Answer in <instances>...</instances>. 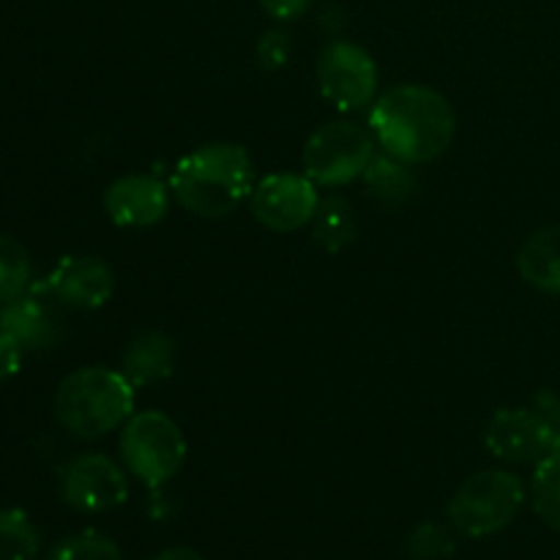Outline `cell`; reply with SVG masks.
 Listing matches in <instances>:
<instances>
[{"label":"cell","instance_id":"cell-1","mask_svg":"<svg viewBox=\"0 0 560 560\" xmlns=\"http://www.w3.org/2000/svg\"><path fill=\"white\" fill-rule=\"evenodd\" d=\"M370 126L388 156L408 164H424L452 145L457 115L435 88L397 85L383 93L375 104Z\"/></svg>","mask_w":560,"mask_h":560},{"label":"cell","instance_id":"cell-15","mask_svg":"<svg viewBox=\"0 0 560 560\" xmlns=\"http://www.w3.org/2000/svg\"><path fill=\"white\" fill-rule=\"evenodd\" d=\"M175 366V345L167 334L145 331L131 339L124 353V375L135 386H148V383L164 381L173 375Z\"/></svg>","mask_w":560,"mask_h":560},{"label":"cell","instance_id":"cell-25","mask_svg":"<svg viewBox=\"0 0 560 560\" xmlns=\"http://www.w3.org/2000/svg\"><path fill=\"white\" fill-rule=\"evenodd\" d=\"M153 560H206L200 552H195L191 547H173V550H164L159 552Z\"/></svg>","mask_w":560,"mask_h":560},{"label":"cell","instance_id":"cell-7","mask_svg":"<svg viewBox=\"0 0 560 560\" xmlns=\"http://www.w3.org/2000/svg\"><path fill=\"white\" fill-rule=\"evenodd\" d=\"M372 162V137L359 124L334 120L320 126L304 145L306 178L320 186H342L364 175Z\"/></svg>","mask_w":560,"mask_h":560},{"label":"cell","instance_id":"cell-20","mask_svg":"<svg viewBox=\"0 0 560 560\" xmlns=\"http://www.w3.org/2000/svg\"><path fill=\"white\" fill-rule=\"evenodd\" d=\"M31 282V257L11 235H0V304L20 299Z\"/></svg>","mask_w":560,"mask_h":560},{"label":"cell","instance_id":"cell-19","mask_svg":"<svg viewBox=\"0 0 560 560\" xmlns=\"http://www.w3.org/2000/svg\"><path fill=\"white\" fill-rule=\"evenodd\" d=\"M530 495H534L536 514L560 534V452L536 463Z\"/></svg>","mask_w":560,"mask_h":560},{"label":"cell","instance_id":"cell-9","mask_svg":"<svg viewBox=\"0 0 560 560\" xmlns=\"http://www.w3.org/2000/svg\"><path fill=\"white\" fill-rule=\"evenodd\" d=\"M317 82L334 107L361 109L377 91V66L366 49L350 42H337L320 55Z\"/></svg>","mask_w":560,"mask_h":560},{"label":"cell","instance_id":"cell-14","mask_svg":"<svg viewBox=\"0 0 560 560\" xmlns=\"http://www.w3.org/2000/svg\"><path fill=\"white\" fill-rule=\"evenodd\" d=\"M517 268L528 284L560 295V224L536 230L520 246Z\"/></svg>","mask_w":560,"mask_h":560},{"label":"cell","instance_id":"cell-22","mask_svg":"<svg viewBox=\"0 0 560 560\" xmlns=\"http://www.w3.org/2000/svg\"><path fill=\"white\" fill-rule=\"evenodd\" d=\"M457 550L454 534L441 523H421L408 536V558L410 560H448Z\"/></svg>","mask_w":560,"mask_h":560},{"label":"cell","instance_id":"cell-5","mask_svg":"<svg viewBox=\"0 0 560 560\" xmlns=\"http://www.w3.org/2000/svg\"><path fill=\"white\" fill-rule=\"evenodd\" d=\"M487 448L506 463H541L560 452V397L545 392L530 408H503L487 424Z\"/></svg>","mask_w":560,"mask_h":560},{"label":"cell","instance_id":"cell-3","mask_svg":"<svg viewBox=\"0 0 560 560\" xmlns=\"http://www.w3.org/2000/svg\"><path fill=\"white\" fill-rule=\"evenodd\" d=\"M135 410V383L124 372L85 366L66 377L55 394V419L66 432L93 441L124 424Z\"/></svg>","mask_w":560,"mask_h":560},{"label":"cell","instance_id":"cell-18","mask_svg":"<svg viewBox=\"0 0 560 560\" xmlns=\"http://www.w3.org/2000/svg\"><path fill=\"white\" fill-rule=\"evenodd\" d=\"M42 547L36 525L22 509H0V560H33Z\"/></svg>","mask_w":560,"mask_h":560},{"label":"cell","instance_id":"cell-2","mask_svg":"<svg viewBox=\"0 0 560 560\" xmlns=\"http://www.w3.org/2000/svg\"><path fill=\"white\" fill-rule=\"evenodd\" d=\"M173 195L186 211L202 219L233 213L255 189V164L246 148L213 142L186 153L173 170Z\"/></svg>","mask_w":560,"mask_h":560},{"label":"cell","instance_id":"cell-24","mask_svg":"<svg viewBox=\"0 0 560 560\" xmlns=\"http://www.w3.org/2000/svg\"><path fill=\"white\" fill-rule=\"evenodd\" d=\"M260 5L266 9L268 16L288 22L304 14V11L312 5V0H260Z\"/></svg>","mask_w":560,"mask_h":560},{"label":"cell","instance_id":"cell-11","mask_svg":"<svg viewBox=\"0 0 560 560\" xmlns=\"http://www.w3.org/2000/svg\"><path fill=\"white\" fill-rule=\"evenodd\" d=\"M115 288L113 268L98 257L71 255L58 260L47 273L42 290L74 310H98L109 301Z\"/></svg>","mask_w":560,"mask_h":560},{"label":"cell","instance_id":"cell-12","mask_svg":"<svg viewBox=\"0 0 560 560\" xmlns=\"http://www.w3.org/2000/svg\"><path fill=\"white\" fill-rule=\"evenodd\" d=\"M104 208L118 228H151L167 213L170 191L151 175H126L109 186Z\"/></svg>","mask_w":560,"mask_h":560},{"label":"cell","instance_id":"cell-13","mask_svg":"<svg viewBox=\"0 0 560 560\" xmlns=\"http://www.w3.org/2000/svg\"><path fill=\"white\" fill-rule=\"evenodd\" d=\"M0 331L11 334L25 350H47L58 345L63 328L47 299L22 293L0 310Z\"/></svg>","mask_w":560,"mask_h":560},{"label":"cell","instance_id":"cell-10","mask_svg":"<svg viewBox=\"0 0 560 560\" xmlns=\"http://www.w3.org/2000/svg\"><path fill=\"white\" fill-rule=\"evenodd\" d=\"M60 495L74 512H109L129 498V481L104 454H82L60 474Z\"/></svg>","mask_w":560,"mask_h":560},{"label":"cell","instance_id":"cell-6","mask_svg":"<svg viewBox=\"0 0 560 560\" xmlns=\"http://www.w3.org/2000/svg\"><path fill=\"white\" fill-rule=\"evenodd\" d=\"M120 454L131 476L145 487H162L173 479L186 459V441L180 427L159 410H145L126 421L120 435Z\"/></svg>","mask_w":560,"mask_h":560},{"label":"cell","instance_id":"cell-23","mask_svg":"<svg viewBox=\"0 0 560 560\" xmlns=\"http://www.w3.org/2000/svg\"><path fill=\"white\" fill-rule=\"evenodd\" d=\"M22 353H25V348H22L11 334L0 331V383L9 381L11 375L20 372Z\"/></svg>","mask_w":560,"mask_h":560},{"label":"cell","instance_id":"cell-8","mask_svg":"<svg viewBox=\"0 0 560 560\" xmlns=\"http://www.w3.org/2000/svg\"><path fill=\"white\" fill-rule=\"evenodd\" d=\"M315 180L306 175L277 173L262 178L252 189V213L262 228L273 233H293L312 222L320 206Z\"/></svg>","mask_w":560,"mask_h":560},{"label":"cell","instance_id":"cell-16","mask_svg":"<svg viewBox=\"0 0 560 560\" xmlns=\"http://www.w3.org/2000/svg\"><path fill=\"white\" fill-rule=\"evenodd\" d=\"M366 189L372 191V197L386 206H402L410 195H413V175L408 173L399 159L394 156H372L370 167L364 170Z\"/></svg>","mask_w":560,"mask_h":560},{"label":"cell","instance_id":"cell-4","mask_svg":"<svg viewBox=\"0 0 560 560\" xmlns=\"http://www.w3.org/2000/svg\"><path fill=\"white\" fill-rule=\"evenodd\" d=\"M525 503V487L509 470H481L468 476L448 503V523L470 539L498 534L517 517Z\"/></svg>","mask_w":560,"mask_h":560},{"label":"cell","instance_id":"cell-17","mask_svg":"<svg viewBox=\"0 0 560 560\" xmlns=\"http://www.w3.org/2000/svg\"><path fill=\"white\" fill-rule=\"evenodd\" d=\"M355 238L353 208L345 197H328L317 206L315 213V241L328 252H339Z\"/></svg>","mask_w":560,"mask_h":560},{"label":"cell","instance_id":"cell-21","mask_svg":"<svg viewBox=\"0 0 560 560\" xmlns=\"http://www.w3.org/2000/svg\"><path fill=\"white\" fill-rule=\"evenodd\" d=\"M47 560H124V556L109 536L96 534V530H82V534L58 541Z\"/></svg>","mask_w":560,"mask_h":560}]
</instances>
